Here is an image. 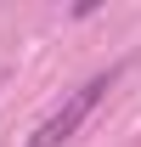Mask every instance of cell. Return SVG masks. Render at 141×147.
Here are the masks:
<instances>
[{
	"instance_id": "obj_1",
	"label": "cell",
	"mask_w": 141,
	"mask_h": 147,
	"mask_svg": "<svg viewBox=\"0 0 141 147\" xmlns=\"http://www.w3.org/2000/svg\"><path fill=\"white\" fill-rule=\"evenodd\" d=\"M107 91H113V68H107V74H90L85 85H73V91L62 96V102H56V108L45 113L34 130H28V142H23V147H68L73 136H79V125L102 108Z\"/></svg>"
}]
</instances>
